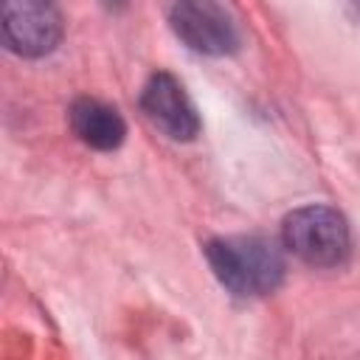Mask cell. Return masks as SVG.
<instances>
[{
	"instance_id": "1",
	"label": "cell",
	"mask_w": 360,
	"mask_h": 360,
	"mask_svg": "<svg viewBox=\"0 0 360 360\" xmlns=\"http://www.w3.org/2000/svg\"><path fill=\"white\" fill-rule=\"evenodd\" d=\"M205 259L219 284L239 295L256 298L273 292L284 278V256L264 236H219L205 245Z\"/></svg>"
},
{
	"instance_id": "2",
	"label": "cell",
	"mask_w": 360,
	"mask_h": 360,
	"mask_svg": "<svg viewBox=\"0 0 360 360\" xmlns=\"http://www.w3.org/2000/svg\"><path fill=\"white\" fill-rule=\"evenodd\" d=\"M284 248L309 267H338L349 256V225L329 205H304L281 222Z\"/></svg>"
},
{
	"instance_id": "3",
	"label": "cell",
	"mask_w": 360,
	"mask_h": 360,
	"mask_svg": "<svg viewBox=\"0 0 360 360\" xmlns=\"http://www.w3.org/2000/svg\"><path fill=\"white\" fill-rule=\"evenodd\" d=\"M3 45L25 59L51 53L62 39V11L56 0H0Z\"/></svg>"
},
{
	"instance_id": "4",
	"label": "cell",
	"mask_w": 360,
	"mask_h": 360,
	"mask_svg": "<svg viewBox=\"0 0 360 360\" xmlns=\"http://www.w3.org/2000/svg\"><path fill=\"white\" fill-rule=\"evenodd\" d=\"M169 22L191 51L205 56H228L239 45L236 22L219 0H174Z\"/></svg>"
},
{
	"instance_id": "5",
	"label": "cell",
	"mask_w": 360,
	"mask_h": 360,
	"mask_svg": "<svg viewBox=\"0 0 360 360\" xmlns=\"http://www.w3.org/2000/svg\"><path fill=\"white\" fill-rule=\"evenodd\" d=\"M141 110L172 141H191L200 132V118L186 96L183 84L172 73H155L143 93H141Z\"/></svg>"
},
{
	"instance_id": "6",
	"label": "cell",
	"mask_w": 360,
	"mask_h": 360,
	"mask_svg": "<svg viewBox=\"0 0 360 360\" xmlns=\"http://www.w3.org/2000/svg\"><path fill=\"white\" fill-rule=\"evenodd\" d=\"M68 118H70V127L79 135V141L93 146V149L110 152V149H118L124 143V135H127L124 118L118 115L115 107H110L98 98H87V96L76 98L70 104Z\"/></svg>"
}]
</instances>
